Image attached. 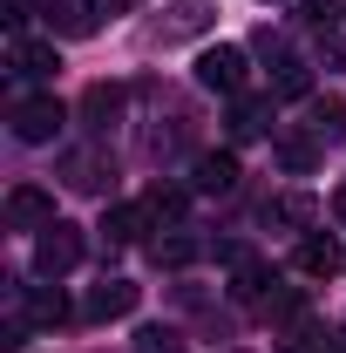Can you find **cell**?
<instances>
[{
	"mask_svg": "<svg viewBox=\"0 0 346 353\" xmlns=\"http://www.w3.org/2000/svg\"><path fill=\"white\" fill-rule=\"evenodd\" d=\"M28 319H34V326H61V319H68V299H61V285H41V292L28 299Z\"/></svg>",
	"mask_w": 346,
	"mask_h": 353,
	"instance_id": "obj_19",
	"label": "cell"
},
{
	"mask_svg": "<svg viewBox=\"0 0 346 353\" xmlns=\"http://www.w3.org/2000/svg\"><path fill=\"white\" fill-rule=\"evenodd\" d=\"M136 299H143V292H136L130 279H102V285L88 292V319H123V312H136Z\"/></svg>",
	"mask_w": 346,
	"mask_h": 353,
	"instance_id": "obj_10",
	"label": "cell"
},
{
	"mask_svg": "<svg viewBox=\"0 0 346 353\" xmlns=\"http://www.w3.org/2000/svg\"><path fill=\"white\" fill-rule=\"evenodd\" d=\"M7 61H14V75H28V82H41V75H54V68H61V54H54V41H28V34H14V48H7Z\"/></svg>",
	"mask_w": 346,
	"mask_h": 353,
	"instance_id": "obj_7",
	"label": "cell"
},
{
	"mask_svg": "<svg viewBox=\"0 0 346 353\" xmlns=\"http://www.w3.org/2000/svg\"><path fill=\"white\" fill-rule=\"evenodd\" d=\"M82 116H88V130H109V123L123 116V88H116V82H95L82 95Z\"/></svg>",
	"mask_w": 346,
	"mask_h": 353,
	"instance_id": "obj_12",
	"label": "cell"
},
{
	"mask_svg": "<svg viewBox=\"0 0 346 353\" xmlns=\"http://www.w3.org/2000/svg\"><path fill=\"white\" fill-rule=\"evenodd\" d=\"M299 7H305V21H312V28H326V21H340L346 0H299Z\"/></svg>",
	"mask_w": 346,
	"mask_h": 353,
	"instance_id": "obj_24",
	"label": "cell"
},
{
	"mask_svg": "<svg viewBox=\"0 0 346 353\" xmlns=\"http://www.w3.org/2000/svg\"><path fill=\"white\" fill-rule=\"evenodd\" d=\"M150 224H156V218H150V204H116V211L102 218V238L123 252V245H143V231H150Z\"/></svg>",
	"mask_w": 346,
	"mask_h": 353,
	"instance_id": "obj_9",
	"label": "cell"
},
{
	"mask_svg": "<svg viewBox=\"0 0 346 353\" xmlns=\"http://www.w3.org/2000/svg\"><path fill=\"white\" fill-rule=\"evenodd\" d=\"M197 82L217 88V95H238V88H245V54H238V48H204V54H197Z\"/></svg>",
	"mask_w": 346,
	"mask_h": 353,
	"instance_id": "obj_4",
	"label": "cell"
},
{
	"mask_svg": "<svg viewBox=\"0 0 346 353\" xmlns=\"http://www.w3.org/2000/svg\"><path fill=\"white\" fill-rule=\"evenodd\" d=\"M61 123H68V109H61L54 95H21V102H14V136H21V143H54Z\"/></svg>",
	"mask_w": 346,
	"mask_h": 353,
	"instance_id": "obj_2",
	"label": "cell"
},
{
	"mask_svg": "<svg viewBox=\"0 0 346 353\" xmlns=\"http://www.w3.org/2000/svg\"><path fill=\"white\" fill-rule=\"evenodd\" d=\"M278 163H285V170H312V163H319V150H312V143H305V136H278Z\"/></svg>",
	"mask_w": 346,
	"mask_h": 353,
	"instance_id": "obj_20",
	"label": "cell"
},
{
	"mask_svg": "<svg viewBox=\"0 0 346 353\" xmlns=\"http://www.w3.org/2000/svg\"><path fill=\"white\" fill-rule=\"evenodd\" d=\"M333 218L346 224V183H340V190H333Z\"/></svg>",
	"mask_w": 346,
	"mask_h": 353,
	"instance_id": "obj_28",
	"label": "cell"
},
{
	"mask_svg": "<svg viewBox=\"0 0 346 353\" xmlns=\"http://www.w3.org/2000/svg\"><path fill=\"white\" fill-rule=\"evenodd\" d=\"M130 7H136V0H88V14H95V21H123Z\"/></svg>",
	"mask_w": 346,
	"mask_h": 353,
	"instance_id": "obj_26",
	"label": "cell"
},
{
	"mask_svg": "<svg viewBox=\"0 0 346 353\" xmlns=\"http://www.w3.org/2000/svg\"><path fill=\"white\" fill-rule=\"evenodd\" d=\"M7 224H14V231H48V224H54V197H48L41 183H21V190L7 197Z\"/></svg>",
	"mask_w": 346,
	"mask_h": 353,
	"instance_id": "obj_5",
	"label": "cell"
},
{
	"mask_svg": "<svg viewBox=\"0 0 346 353\" xmlns=\"http://www.w3.org/2000/svg\"><path fill=\"white\" fill-rule=\"evenodd\" d=\"M82 231H75V224H48L41 238H34V272H41V279H61V272H75V265H82Z\"/></svg>",
	"mask_w": 346,
	"mask_h": 353,
	"instance_id": "obj_1",
	"label": "cell"
},
{
	"mask_svg": "<svg viewBox=\"0 0 346 353\" xmlns=\"http://www.w3.org/2000/svg\"><path fill=\"white\" fill-rule=\"evenodd\" d=\"M272 54H278V68H272V95L299 102L305 88H312V75H305V61H299V54H285V48H272Z\"/></svg>",
	"mask_w": 346,
	"mask_h": 353,
	"instance_id": "obj_14",
	"label": "cell"
},
{
	"mask_svg": "<svg viewBox=\"0 0 346 353\" xmlns=\"http://www.w3.org/2000/svg\"><path fill=\"white\" fill-rule=\"evenodd\" d=\"M204 28H211V0H176L170 21H156L150 48H176V41H190V34H204Z\"/></svg>",
	"mask_w": 346,
	"mask_h": 353,
	"instance_id": "obj_3",
	"label": "cell"
},
{
	"mask_svg": "<svg viewBox=\"0 0 346 353\" xmlns=\"http://www.w3.org/2000/svg\"><path fill=\"white\" fill-rule=\"evenodd\" d=\"M305 130L319 136V143H326V136H346V102L340 95H312V123H305Z\"/></svg>",
	"mask_w": 346,
	"mask_h": 353,
	"instance_id": "obj_15",
	"label": "cell"
},
{
	"mask_svg": "<svg viewBox=\"0 0 346 353\" xmlns=\"http://www.w3.org/2000/svg\"><path fill=\"white\" fill-rule=\"evenodd\" d=\"M190 176H197L204 197H224V190H238V157H231V150H204V157L190 163Z\"/></svg>",
	"mask_w": 346,
	"mask_h": 353,
	"instance_id": "obj_6",
	"label": "cell"
},
{
	"mask_svg": "<svg viewBox=\"0 0 346 353\" xmlns=\"http://www.w3.org/2000/svg\"><path fill=\"white\" fill-rule=\"evenodd\" d=\"M292 265H299L305 279H326V272H340V245H333V238H326V231H305L299 238V252H292Z\"/></svg>",
	"mask_w": 346,
	"mask_h": 353,
	"instance_id": "obj_8",
	"label": "cell"
},
{
	"mask_svg": "<svg viewBox=\"0 0 346 353\" xmlns=\"http://www.w3.org/2000/svg\"><path fill=\"white\" fill-rule=\"evenodd\" d=\"M143 204H150V218H156V224H176V218H183V190H170V183H156Z\"/></svg>",
	"mask_w": 346,
	"mask_h": 353,
	"instance_id": "obj_21",
	"label": "cell"
},
{
	"mask_svg": "<svg viewBox=\"0 0 346 353\" xmlns=\"http://www.w3.org/2000/svg\"><path fill=\"white\" fill-rule=\"evenodd\" d=\"M258 312H265V319H272V326H292V319H299V312H305V292H299V285H272Z\"/></svg>",
	"mask_w": 346,
	"mask_h": 353,
	"instance_id": "obj_16",
	"label": "cell"
},
{
	"mask_svg": "<svg viewBox=\"0 0 346 353\" xmlns=\"http://www.w3.org/2000/svg\"><path fill=\"white\" fill-rule=\"evenodd\" d=\"M312 218V197H278V204H265V224H305Z\"/></svg>",
	"mask_w": 346,
	"mask_h": 353,
	"instance_id": "obj_23",
	"label": "cell"
},
{
	"mask_svg": "<svg viewBox=\"0 0 346 353\" xmlns=\"http://www.w3.org/2000/svg\"><path fill=\"white\" fill-rule=\"evenodd\" d=\"M278 279L265 272L258 259H238V279H231V299H245V306H265V292H272Z\"/></svg>",
	"mask_w": 346,
	"mask_h": 353,
	"instance_id": "obj_13",
	"label": "cell"
},
{
	"mask_svg": "<svg viewBox=\"0 0 346 353\" xmlns=\"http://www.w3.org/2000/svg\"><path fill=\"white\" fill-rule=\"evenodd\" d=\"M48 28L54 34H95V14L75 7V0H48Z\"/></svg>",
	"mask_w": 346,
	"mask_h": 353,
	"instance_id": "obj_17",
	"label": "cell"
},
{
	"mask_svg": "<svg viewBox=\"0 0 346 353\" xmlns=\"http://www.w3.org/2000/svg\"><path fill=\"white\" fill-rule=\"evenodd\" d=\"M197 252H204V245H197L190 231H170V238L156 245V265H170V272H183V265H197Z\"/></svg>",
	"mask_w": 346,
	"mask_h": 353,
	"instance_id": "obj_18",
	"label": "cell"
},
{
	"mask_svg": "<svg viewBox=\"0 0 346 353\" xmlns=\"http://www.w3.org/2000/svg\"><path fill=\"white\" fill-rule=\"evenodd\" d=\"M258 130H265V102H238V109H231V136H238V143H252Z\"/></svg>",
	"mask_w": 346,
	"mask_h": 353,
	"instance_id": "obj_22",
	"label": "cell"
},
{
	"mask_svg": "<svg viewBox=\"0 0 346 353\" xmlns=\"http://www.w3.org/2000/svg\"><path fill=\"white\" fill-rule=\"evenodd\" d=\"M326 353H346V326H340V333H326Z\"/></svg>",
	"mask_w": 346,
	"mask_h": 353,
	"instance_id": "obj_27",
	"label": "cell"
},
{
	"mask_svg": "<svg viewBox=\"0 0 346 353\" xmlns=\"http://www.w3.org/2000/svg\"><path fill=\"white\" fill-rule=\"evenodd\" d=\"M136 340H143V353H183L170 333H163V326H150V333H136Z\"/></svg>",
	"mask_w": 346,
	"mask_h": 353,
	"instance_id": "obj_25",
	"label": "cell"
},
{
	"mask_svg": "<svg viewBox=\"0 0 346 353\" xmlns=\"http://www.w3.org/2000/svg\"><path fill=\"white\" fill-rule=\"evenodd\" d=\"M61 170H68V183H75V190H109V176H116V163H109L102 150H75V157H68Z\"/></svg>",
	"mask_w": 346,
	"mask_h": 353,
	"instance_id": "obj_11",
	"label": "cell"
}]
</instances>
